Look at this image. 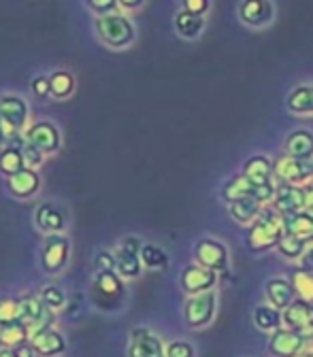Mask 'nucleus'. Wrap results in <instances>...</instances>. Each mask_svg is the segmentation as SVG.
Instances as JSON below:
<instances>
[{"label":"nucleus","instance_id":"obj_1","mask_svg":"<svg viewBox=\"0 0 313 357\" xmlns=\"http://www.w3.org/2000/svg\"><path fill=\"white\" fill-rule=\"evenodd\" d=\"M286 234L284 230V217L275 211V206H262L258 219L247 230V247L252 253H262L277 247L282 236Z\"/></svg>","mask_w":313,"mask_h":357},{"label":"nucleus","instance_id":"obj_2","mask_svg":"<svg viewBox=\"0 0 313 357\" xmlns=\"http://www.w3.org/2000/svg\"><path fill=\"white\" fill-rule=\"evenodd\" d=\"M99 38L111 50H126L137 38L134 24L124 13H111L105 17H96L94 22Z\"/></svg>","mask_w":313,"mask_h":357},{"label":"nucleus","instance_id":"obj_3","mask_svg":"<svg viewBox=\"0 0 313 357\" xmlns=\"http://www.w3.org/2000/svg\"><path fill=\"white\" fill-rule=\"evenodd\" d=\"M275 192H277V183L258 185L241 172V174H235L233 178H228L226 185L221 188V198H224V202H235V200H241V198H254V200H258L260 204L266 206L268 202H273Z\"/></svg>","mask_w":313,"mask_h":357},{"label":"nucleus","instance_id":"obj_4","mask_svg":"<svg viewBox=\"0 0 313 357\" xmlns=\"http://www.w3.org/2000/svg\"><path fill=\"white\" fill-rule=\"evenodd\" d=\"M141 247L143 243L137 236H126L119 247L115 249V273L124 281L139 279L143 273V261H141Z\"/></svg>","mask_w":313,"mask_h":357},{"label":"nucleus","instance_id":"obj_5","mask_svg":"<svg viewBox=\"0 0 313 357\" xmlns=\"http://www.w3.org/2000/svg\"><path fill=\"white\" fill-rule=\"evenodd\" d=\"M217 310V296L215 291H205L196 296H188L184 304V321L192 330H203L207 328Z\"/></svg>","mask_w":313,"mask_h":357},{"label":"nucleus","instance_id":"obj_6","mask_svg":"<svg viewBox=\"0 0 313 357\" xmlns=\"http://www.w3.org/2000/svg\"><path fill=\"white\" fill-rule=\"evenodd\" d=\"M24 137L30 145L41 149L45 155H54L62 147V134H60L58 126L48 119L30 123L28 130L24 132Z\"/></svg>","mask_w":313,"mask_h":357},{"label":"nucleus","instance_id":"obj_7","mask_svg":"<svg viewBox=\"0 0 313 357\" xmlns=\"http://www.w3.org/2000/svg\"><path fill=\"white\" fill-rule=\"evenodd\" d=\"M194 264L207 268L213 273L228 271V249L215 238H201L194 245Z\"/></svg>","mask_w":313,"mask_h":357},{"label":"nucleus","instance_id":"obj_8","mask_svg":"<svg viewBox=\"0 0 313 357\" xmlns=\"http://www.w3.org/2000/svg\"><path fill=\"white\" fill-rule=\"evenodd\" d=\"M71 253V243L64 234H50L45 238L43 253H41V266L48 275H58L64 271Z\"/></svg>","mask_w":313,"mask_h":357},{"label":"nucleus","instance_id":"obj_9","mask_svg":"<svg viewBox=\"0 0 313 357\" xmlns=\"http://www.w3.org/2000/svg\"><path fill=\"white\" fill-rule=\"evenodd\" d=\"M275 178L279 183L288 185H307L313 178V158L311 160H296L284 155L275 162Z\"/></svg>","mask_w":313,"mask_h":357},{"label":"nucleus","instance_id":"obj_10","mask_svg":"<svg viewBox=\"0 0 313 357\" xmlns=\"http://www.w3.org/2000/svg\"><path fill=\"white\" fill-rule=\"evenodd\" d=\"M271 204L275 206V211L282 217L303 213L311 206L307 188L305 185H288V183H277V192H275V198Z\"/></svg>","mask_w":313,"mask_h":357},{"label":"nucleus","instance_id":"obj_11","mask_svg":"<svg viewBox=\"0 0 313 357\" xmlns=\"http://www.w3.org/2000/svg\"><path fill=\"white\" fill-rule=\"evenodd\" d=\"M0 115H3V121H5L9 134L28 130L30 109H28V102L22 96H15V94H3V96H0Z\"/></svg>","mask_w":313,"mask_h":357},{"label":"nucleus","instance_id":"obj_12","mask_svg":"<svg viewBox=\"0 0 313 357\" xmlns=\"http://www.w3.org/2000/svg\"><path fill=\"white\" fill-rule=\"evenodd\" d=\"M128 357H166V347L150 328H134L128 340Z\"/></svg>","mask_w":313,"mask_h":357},{"label":"nucleus","instance_id":"obj_13","mask_svg":"<svg viewBox=\"0 0 313 357\" xmlns=\"http://www.w3.org/2000/svg\"><path fill=\"white\" fill-rule=\"evenodd\" d=\"M239 20L247 28H266L275 20L273 0H241Z\"/></svg>","mask_w":313,"mask_h":357},{"label":"nucleus","instance_id":"obj_14","mask_svg":"<svg viewBox=\"0 0 313 357\" xmlns=\"http://www.w3.org/2000/svg\"><path fill=\"white\" fill-rule=\"evenodd\" d=\"M182 289L188 296H196V294H205V291H213L217 285V273L207 271V268L198 266V264H190L182 271Z\"/></svg>","mask_w":313,"mask_h":357},{"label":"nucleus","instance_id":"obj_15","mask_svg":"<svg viewBox=\"0 0 313 357\" xmlns=\"http://www.w3.org/2000/svg\"><path fill=\"white\" fill-rule=\"evenodd\" d=\"M307 342V336L288 328H282L271 334L268 338V353L273 357H298L303 353V347Z\"/></svg>","mask_w":313,"mask_h":357},{"label":"nucleus","instance_id":"obj_16","mask_svg":"<svg viewBox=\"0 0 313 357\" xmlns=\"http://www.w3.org/2000/svg\"><path fill=\"white\" fill-rule=\"evenodd\" d=\"M284 328L300 332L305 336H311L313 334V306H311V302L296 298L284 310Z\"/></svg>","mask_w":313,"mask_h":357},{"label":"nucleus","instance_id":"obj_17","mask_svg":"<svg viewBox=\"0 0 313 357\" xmlns=\"http://www.w3.org/2000/svg\"><path fill=\"white\" fill-rule=\"evenodd\" d=\"M34 226L45 234H62L66 228V215L60 206L52 202H43L34 211Z\"/></svg>","mask_w":313,"mask_h":357},{"label":"nucleus","instance_id":"obj_18","mask_svg":"<svg viewBox=\"0 0 313 357\" xmlns=\"http://www.w3.org/2000/svg\"><path fill=\"white\" fill-rule=\"evenodd\" d=\"M30 344H32L34 353H38L41 357H56V355H62L66 351L64 336L54 328H48V330H41V332L32 334Z\"/></svg>","mask_w":313,"mask_h":357},{"label":"nucleus","instance_id":"obj_19","mask_svg":"<svg viewBox=\"0 0 313 357\" xmlns=\"http://www.w3.org/2000/svg\"><path fill=\"white\" fill-rule=\"evenodd\" d=\"M264 294H266V300L271 306H275L277 310H286L294 300H296V291H294V285L290 279H284V277H273L268 279L266 285H264Z\"/></svg>","mask_w":313,"mask_h":357},{"label":"nucleus","instance_id":"obj_20","mask_svg":"<svg viewBox=\"0 0 313 357\" xmlns=\"http://www.w3.org/2000/svg\"><path fill=\"white\" fill-rule=\"evenodd\" d=\"M284 151L288 158L296 160H311L313 158V132L311 130H294L288 134L284 143Z\"/></svg>","mask_w":313,"mask_h":357},{"label":"nucleus","instance_id":"obj_21","mask_svg":"<svg viewBox=\"0 0 313 357\" xmlns=\"http://www.w3.org/2000/svg\"><path fill=\"white\" fill-rule=\"evenodd\" d=\"M243 174L258 185L275 183V162H271L266 155H252L243 164Z\"/></svg>","mask_w":313,"mask_h":357},{"label":"nucleus","instance_id":"obj_22","mask_svg":"<svg viewBox=\"0 0 313 357\" xmlns=\"http://www.w3.org/2000/svg\"><path fill=\"white\" fill-rule=\"evenodd\" d=\"M7 183H9V190L13 192V196H17V198H32L41 190V176H38L36 170L24 168V170L15 172L13 176H9Z\"/></svg>","mask_w":313,"mask_h":357},{"label":"nucleus","instance_id":"obj_23","mask_svg":"<svg viewBox=\"0 0 313 357\" xmlns=\"http://www.w3.org/2000/svg\"><path fill=\"white\" fill-rule=\"evenodd\" d=\"M254 326L260 332H277L284 328V312L271 304H258L254 308Z\"/></svg>","mask_w":313,"mask_h":357},{"label":"nucleus","instance_id":"obj_24","mask_svg":"<svg viewBox=\"0 0 313 357\" xmlns=\"http://www.w3.org/2000/svg\"><path fill=\"white\" fill-rule=\"evenodd\" d=\"M284 230L288 234L300 236L305 241H313V213L307 208L303 213H294V215H286L284 217Z\"/></svg>","mask_w":313,"mask_h":357},{"label":"nucleus","instance_id":"obj_25","mask_svg":"<svg viewBox=\"0 0 313 357\" xmlns=\"http://www.w3.org/2000/svg\"><path fill=\"white\" fill-rule=\"evenodd\" d=\"M286 107L294 115H313V85H296L288 94Z\"/></svg>","mask_w":313,"mask_h":357},{"label":"nucleus","instance_id":"obj_26","mask_svg":"<svg viewBox=\"0 0 313 357\" xmlns=\"http://www.w3.org/2000/svg\"><path fill=\"white\" fill-rule=\"evenodd\" d=\"M262 206L264 204H260L254 198H241V200L228 202V213L237 223H241V226H252V223L258 219Z\"/></svg>","mask_w":313,"mask_h":357},{"label":"nucleus","instance_id":"obj_27","mask_svg":"<svg viewBox=\"0 0 313 357\" xmlns=\"http://www.w3.org/2000/svg\"><path fill=\"white\" fill-rule=\"evenodd\" d=\"M175 30H177V34L182 36V38L194 40L205 30V17L194 15V13H188V11L182 9V11L175 15Z\"/></svg>","mask_w":313,"mask_h":357},{"label":"nucleus","instance_id":"obj_28","mask_svg":"<svg viewBox=\"0 0 313 357\" xmlns=\"http://www.w3.org/2000/svg\"><path fill=\"white\" fill-rule=\"evenodd\" d=\"M94 289L99 296H103L107 300H122L126 294L124 279L117 273H99L96 281H94Z\"/></svg>","mask_w":313,"mask_h":357},{"label":"nucleus","instance_id":"obj_29","mask_svg":"<svg viewBox=\"0 0 313 357\" xmlns=\"http://www.w3.org/2000/svg\"><path fill=\"white\" fill-rule=\"evenodd\" d=\"M0 342H3V349H22L26 344H30V332L22 321L15 324H5L0 326Z\"/></svg>","mask_w":313,"mask_h":357},{"label":"nucleus","instance_id":"obj_30","mask_svg":"<svg viewBox=\"0 0 313 357\" xmlns=\"http://www.w3.org/2000/svg\"><path fill=\"white\" fill-rule=\"evenodd\" d=\"M45 310H48V306L43 304V300L38 296H22L20 298V321L26 328L34 326L45 315Z\"/></svg>","mask_w":313,"mask_h":357},{"label":"nucleus","instance_id":"obj_31","mask_svg":"<svg viewBox=\"0 0 313 357\" xmlns=\"http://www.w3.org/2000/svg\"><path fill=\"white\" fill-rule=\"evenodd\" d=\"M50 87H52V96L58 100L68 98L75 92V77L68 70H56L50 75Z\"/></svg>","mask_w":313,"mask_h":357},{"label":"nucleus","instance_id":"obj_32","mask_svg":"<svg viewBox=\"0 0 313 357\" xmlns=\"http://www.w3.org/2000/svg\"><path fill=\"white\" fill-rule=\"evenodd\" d=\"M141 261H143V268H150V271H166L168 268L166 251L158 245H152V243H143Z\"/></svg>","mask_w":313,"mask_h":357},{"label":"nucleus","instance_id":"obj_33","mask_svg":"<svg viewBox=\"0 0 313 357\" xmlns=\"http://www.w3.org/2000/svg\"><path fill=\"white\" fill-rule=\"evenodd\" d=\"M311 243L309 241H305V238H300V236H294V234H284L282 236V241L277 243V251L286 257V259H298L300 261V257H303V253L307 251V247H309Z\"/></svg>","mask_w":313,"mask_h":357},{"label":"nucleus","instance_id":"obj_34","mask_svg":"<svg viewBox=\"0 0 313 357\" xmlns=\"http://www.w3.org/2000/svg\"><path fill=\"white\" fill-rule=\"evenodd\" d=\"M292 285H294V291H296V298L300 300H307L313 304V273L305 271V268H294L292 273Z\"/></svg>","mask_w":313,"mask_h":357},{"label":"nucleus","instance_id":"obj_35","mask_svg":"<svg viewBox=\"0 0 313 357\" xmlns=\"http://www.w3.org/2000/svg\"><path fill=\"white\" fill-rule=\"evenodd\" d=\"M24 168H26V162H24L22 151L11 149V147H3V153H0V174H5L9 178Z\"/></svg>","mask_w":313,"mask_h":357},{"label":"nucleus","instance_id":"obj_36","mask_svg":"<svg viewBox=\"0 0 313 357\" xmlns=\"http://www.w3.org/2000/svg\"><path fill=\"white\" fill-rule=\"evenodd\" d=\"M38 298L43 300L45 306L52 308V310H60V308L66 304V294H64L58 285H48V287H43V291H41Z\"/></svg>","mask_w":313,"mask_h":357},{"label":"nucleus","instance_id":"obj_37","mask_svg":"<svg viewBox=\"0 0 313 357\" xmlns=\"http://www.w3.org/2000/svg\"><path fill=\"white\" fill-rule=\"evenodd\" d=\"M20 321V298L0 300V326Z\"/></svg>","mask_w":313,"mask_h":357},{"label":"nucleus","instance_id":"obj_38","mask_svg":"<svg viewBox=\"0 0 313 357\" xmlns=\"http://www.w3.org/2000/svg\"><path fill=\"white\" fill-rule=\"evenodd\" d=\"M85 5L96 17H105V15L117 13V9H119L117 0H85Z\"/></svg>","mask_w":313,"mask_h":357},{"label":"nucleus","instance_id":"obj_39","mask_svg":"<svg viewBox=\"0 0 313 357\" xmlns=\"http://www.w3.org/2000/svg\"><path fill=\"white\" fill-rule=\"evenodd\" d=\"M194 347L188 340H173L166 344V357H194Z\"/></svg>","mask_w":313,"mask_h":357},{"label":"nucleus","instance_id":"obj_40","mask_svg":"<svg viewBox=\"0 0 313 357\" xmlns=\"http://www.w3.org/2000/svg\"><path fill=\"white\" fill-rule=\"evenodd\" d=\"M22 155H24V162H26V168H32V170H36L45 160V153L41 149H36L34 145H30L28 141L22 147Z\"/></svg>","mask_w":313,"mask_h":357},{"label":"nucleus","instance_id":"obj_41","mask_svg":"<svg viewBox=\"0 0 313 357\" xmlns=\"http://www.w3.org/2000/svg\"><path fill=\"white\" fill-rule=\"evenodd\" d=\"M30 89H32V94H34V96H38V98H48V96H52L50 77H45V75H36V77L30 81Z\"/></svg>","mask_w":313,"mask_h":357},{"label":"nucleus","instance_id":"obj_42","mask_svg":"<svg viewBox=\"0 0 313 357\" xmlns=\"http://www.w3.org/2000/svg\"><path fill=\"white\" fill-rule=\"evenodd\" d=\"M94 264L99 268V273H115V253L99 251L94 257Z\"/></svg>","mask_w":313,"mask_h":357},{"label":"nucleus","instance_id":"obj_43","mask_svg":"<svg viewBox=\"0 0 313 357\" xmlns=\"http://www.w3.org/2000/svg\"><path fill=\"white\" fill-rule=\"evenodd\" d=\"M209 5H211V0H182L184 11L194 13V15H201V17H205V15H207Z\"/></svg>","mask_w":313,"mask_h":357},{"label":"nucleus","instance_id":"obj_44","mask_svg":"<svg viewBox=\"0 0 313 357\" xmlns=\"http://www.w3.org/2000/svg\"><path fill=\"white\" fill-rule=\"evenodd\" d=\"M300 268H305V271H309V273H313V243L307 247V251L303 253V257H300Z\"/></svg>","mask_w":313,"mask_h":357},{"label":"nucleus","instance_id":"obj_45","mask_svg":"<svg viewBox=\"0 0 313 357\" xmlns=\"http://www.w3.org/2000/svg\"><path fill=\"white\" fill-rule=\"evenodd\" d=\"M119 3V9H126V11H137L145 5V0H117Z\"/></svg>","mask_w":313,"mask_h":357},{"label":"nucleus","instance_id":"obj_46","mask_svg":"<svg viewBox=\"0 0 313 357\" xmlns=\"http://www.w3.org/2000/svg\"><path fill=\"white\" fill-rule=\"evenodd\" d=\"M298 357H313V334H311V336H307V342H305L303 353H300Z\"/></svg>","mask_w":313,"mask_h":357},{"label":"nucleus","instance_id":"obj_47","mask_svg":"<svg viewBox=\"0 0 313 357\" xmlns=\"http://www.w3.org/2000/svg\"><path fill=\"white\" fill-rule=\"evenodd\" d=\"M9 137H11V134H9V130H7V126H5V121H3V115H0V145L5 147V143H7Z\"/></svg>","mask_w":313,"mask_h":357},{"label":"nucleus","instance_id":"obj_48","mask_svg":"<svg viewBox=\"0 0 313 357\" xmlns=\"http://www.w3.org/2000/svg\"><path fill=\"white\" fill-rule=\"evenodd\" d=\"M305 188H307V194H309V204H311L309 208H313V178H311V181Z\"/></svg>","mask_w":313,"mask_h":357},{"label":"nucleus","instance_id":"obj_49","mask_svg":"<svg viewBox=\"0 0 313 357\" xmlns=\"http://www.w3.org/2000/svg\"><path fill=\"white\" fill-rule=\"evenodd\" d=\"M0 357H20V355L13 349H3V351H0Z\"/></svg>","mask_w":313,"mask_h":357},{"label":"nucleus","instance_id":"obj_50","mask_svg":"<svg viewBox=\"0 0 313 357\" xmlns=\"http://www.w3.org/2000/svg\"><path fill=\"white\" fill-rule=\"evenodd\" d=\"M0 153H3V145H0Z\"/></svg>","mask_w":313,"mask_h":357},{"label":"nucleus","instance_id":"obj_51","mask_svg":"<svg viewBox=\"0 0 313 357\" xmlns=\"http://www.w3.org/2000/svg\"><path fill=\"white\" fill-rule=\"evenodd\" d=\"M0 351H3V342H0Z\"/></svg>","mask_w":313,"mask_h":357},{"label":"nucleus","instance_id":"obj_52","mask_svg":"<svg viewBox=\"0 0 313 357\" xmlns=\"http://www.w3.org/2000/svg\"><path fill=\"white\" fill-rule=\"evenodd\" d=\"M309 211H311V213H313V208H309ZM311 243H313V241H311Z\"/></svg>","mask_w":313,"mask_h":357},{"label":"nucleus","instance_id":"obj_53","mask_svg":"<svg viewBox=\"0 0 313 357\" xmlns=\"http://www.w3.org/2000/svg\"><path fill=\"white\" fill-rule=\"evenodd\" d=\"M311 306H313V304H311Z\"/></svg>","mask_w":313,"mask_h":357}]
</instances>
